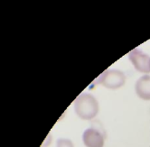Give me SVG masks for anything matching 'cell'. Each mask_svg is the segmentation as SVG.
Instances as JSON below:
<instances>
[{
	"label": "cell",
	"instance_id": "1",
	"mask_svg": "<svg viewBox=\"0 0 150 147\" xmlns=\"http://www.w3.org/2000/svg\"><path fill=\"white\" fill-rule=\"evenodd\" d=\"M75 113L85 120H90L97 115L99 112V103L92 95L83 93L75 99L73 103Z\"/></svg>",
	"mask_w": 150,
	"mask_h": 147
},
{
	"label": "cell",
	"instance_id": "2",
	"mask_svg": "<svg viewBox=\"0 0 150 147\" xmlns=\"http://www.w3.org/2000/svg\"><path fill=\"white\" fill-rule=\"evenodd\" d=\"M126 81L125 74L119 70H108L100 76L98 83L108 89H116L122 87Z\"/></svg>",
	"mask_w": 150,
	"mask_h": 147
},
{
	"label": "cell",
	"instance_id": "3",
	"mask_svg": "<svg viewBox=\"0 0 150 147\" xmlns=\"http://www.w3.org/2000/svg\"><path fill=\"white\" fill-rule=\"evenodd\" d=\"M128 58L137 70L150 73V56L145 54L138 49H134L128 53Z\"/></svg>",
	"mask_w": 150,
	"mask_h": 147
},
{
	"label": "cell",
	"instance_id": "4",
	"mask_svg": "<svg viewBox=\"0 0 150 147\" xmlns=\"http://www.w3.org/2000/svg\"><path fill=\"white\" fill-rule=\"evenodd\" d=\"M82 140L87 147H103L104 145L103 135L94 128L85 130L82 135Z\"/></svg>",
	"mask_w": 150,
	"mask_h": 147
},
{
	"label": "cell",
	"instance_id": "5",
	"mask_svg": "<svg viewBox=\"0 0 150 147\" xmlns=\"http://www.w3.org/2000/svg\"><path fill=\"white\" fill-rule=\"evenodd\" d=\"M136 92L141 99L150 100V76L144 75L136 83Z\"/></svg>",
	"mask_w": 150,
	"mask_h": 147
},
{
	"label": "cell",
	"instance_id": "6",
	"mask_svg": "<svg viewBox=\"0 0 150 147\" xmlns=\"http://www.w3.org/2000/svg\"><path fill=\"white\" fill-rule=\"evenodd\" d=\"M56 147H73V143L68 139H59L57 141Z\"/></svg>",
	"mask_w": 150,
	"mask_h": 147
}]
</instances>
